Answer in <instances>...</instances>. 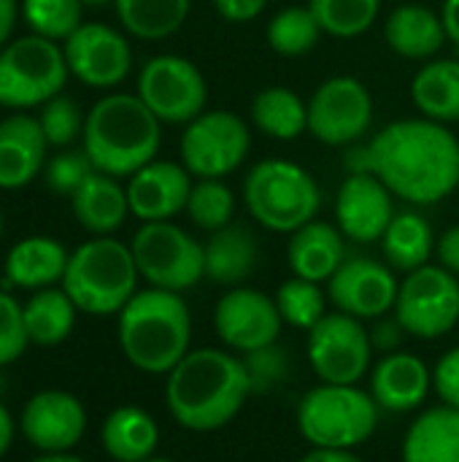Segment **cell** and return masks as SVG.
Instances as JSON below:
<instances>
[{
	"mask_svg": "<svg viewBox=\"0 0 459 462\" xmlns=\"http://www.w3.org/2000/svg\"><path fill=\"white\" fill-rule=\"evenodd\" d=\"M84 8H103V5H114V0H78Z\"/></svg>",
	"mask_w": 459,
	"mask_h": 462,
	"instance_id": "53",
	"label": "cell"
},
{
	"mask_svg": "<svg viewBox=\"0 0 459 462\" xmlns=\"http://www.w3.org/2000/svg\"><path fill=\"white\" fill-rule=\"evenodd\" d=\"M62 51L70 76L92 89H114L133 70L130 41L103 22H84L62 41Z\"/></svg>",
	"mask_w": 459,
	"mask_h": 462,
	"instance_id": "15",
	"label": "cell"
},
{
	"mask_svg": "<svg viewBox=\"0 0 459 462\" xmlns=\"http://www.w3.org/2000/svg\"><path fill=\"white\" fill-rule=\"evenodd\" d=\"M306 355L322 384H360L371 371L373 344L363 319L333 311L308 330Z\"/></svg>",
	"mask_w": 459,
	"mask_h": 462,
	"instance_id": "13",
	"label": "cell"
},
{
	"mask_svg": "<svg viewBox=\"0 0 459 462\" xmlns=\"http://www.w3.org/2000/svg\"><path fill=\"white\" fill-rule=\"evenodd\" d=\"M81 14L84 5L78 0H22V16L30 32L49 41L70 38L84 24Z\"/></svg>",
	"mask_w": 459,
	"mask_h": 462,
	"instance_id": "39",
	"label": "cell"
},
{
	"mask_svg": "<svg viewBox=\"0 0 459 462\" xmlns=\"http://www.w3.org/2000/svg\"><path fill=\"white\" fill-rule=\"evenodd\" d=\"M433 387L444 406H452L459 411V346L449 349L438 360L433 371Z\"/></svg>",
	"mask_w": 459,
	"mask_h": 462,
	"instance_id": "44",
	"label": "cell"
},
{
	"mask_svg": "<svg viewBox=\"0 0 459 462\" xmlns=\"http://www.w3.org/2000/svg\"><path fill=\"white\" fill-rule=\"evenodd\" d=\"M27 346L30 336L24 328V309L14 295L0 290V368L16 363Z\"/></svg>",
	"mask_w": 459,
	"mask_h": 462,
	"instance_id": "43",
	"label": "cell"
},
{
	"mask_svg": "<svg viewBox=\"0 0 459 462\" xmlns=\"http://www.w3.org/2000/svg\"><path fill=\"white\" fill-rule=\"evenodd\" d=\"M322 35L325 32L308 5H287L273 14L265 27L268 46L279 57H303L317 49Z\"/></svg>",
	"mask_w": 459,
	"mask_h": 462,
	"instance_id": "35",
	"label": "cell"
},
{
	"mask_svg": "<svg viewBox=\"0 0 459 462\" xmlns=\"http://www.w3.org/2000/svg\"><path fill=\"white\" fill-rule=\"evenodd\" d=\"M298 433L311 449L354 452L379 428V403L357 384H319L295 411Z\"/></svg>",
	"mask_w": 459,
	"mask_h": 462,
	"instance_id": "7",
	"label": "cell"
},
{
	"mask_svg": "<svg viewBox=\"0 0 459 462\" xmlns=\"http://www.w3.org/2000/svg\"><path fill=\"white\" fill-rule=\"evenodd\" d=\"M11 441H14V420H11L8 409L0 403V457L8 452Z\"/></svg>",
	"mask_w": 459,
	"mask_h": 462,
	"instance_id": "51",
	"label": "cell"
},
{
	"mask_svg": "<svg viewBox=\"0 0 459 462\" xmlns=\"http://www.w3.org/2000/svg\"><path fill=\"white\" fill-rule=\"evenodd\" d=\"M373 322H376L373 330H368V333H371L373 349H379V352H384V355L398 352V346H400L403 338L409 336V333L403 330V325L398 322V317H379V319H373Z\"/></svg>",
	"mask_w": 459,
	"mask_h": 462,
	"instance_id": "46",
	"label": "cell"
},
{
	"mask_svg": "<svg viewBox=\"0 0 459 462\" xmlns=\"http://www.w3.org/2000/svg\"><path fill=\"white\" fill-rule=\"evenodd\" d=\"M192 184L195 179L181 162L151 160L127 179L130 214L141 222H170L187 208Z\"/></svg>",
	"mask_w": 459,
	"mask_h": 462,
	"instance_id": "20",
	"label": "cell"
},
{
	"mask_svg": "<svg viewBox=\"0 0 459 462\" xmlns=\"http://www.w3.org/2000/svg\"><path fill=\"white\" fill-rule=\"evenodd\" d=\"M411 100L425 119L459 122V60H427L411 81Z\"/></svg>",
	"mask_w": 459,
	"mask_h": 462,
	"instance_id": "31",
	"label": "cell"
},
{
	"mask_svg": "<svg viewBox=\"0 0 459 462\" xmlns=\"http://www.w3.org/2000/svg\"><path fill=\"white\" fill-rule=\"evenodd\" d=\"M76 222L92 236H114L130 217L127 189L119 179L95 171L70 198Z\"/></svg>",
	"mask_w": 459,
	"mask_h": 462,
	"instance_id": "25",
	"label": "cell"
},
{
	"mask_svg": "<svg viewBox=\"0 0 459 462\" xmlns=\"http://www.w3.org/2000/svg\"><path fill=\"white\" fill-rule=\"evenodd\" d=\"M325 35L357 38L373 27L381 11V0H308Z\"/></svg>",
	"mask_w": 459,
	"mask_h": 462,
	"instance_id": "36",
	"label": "cell"
},
{
	"mask_svg": "<svg viewBox=\"0 0 459 462\" xmlns=\"http://www.w3.org/2000/svg\"><path fill=\"white\" fill-rule=\"evenodd\" d=\"M268 3L271 0H211L214 11L225 22H233V24H249V22H254L268 8Z\"/></svg>",
	"mask_w": 459,
	"mask_h": 462,
	"instance_id": "45",
	"label": "cell"
},
{
	"mask_svg": "<svg viewBox=\"0 0 459 462\" xmlns=\"http://www.w3.org/2000/svg\"><path fill=\"white\" fill-rule=\"evenodd\" d=\"M252 395L243 360L214 349H189V355L165 379V403L179 428L214 433L230 425Z\"/></svg>",
	"mask_w": 459,
	"mask_h": 462,
	"instance_id": "2",
	"label": "cell"
},
{
	"mask_svg": "<svg viewBox=\"0 0 459 462\" xmlns=\"http://www.w3.org/2000/svg\"><path fill=\"white\" fill-rule=\"evenodd\" d=\"M192 0H114L122 27L141 41H162L179 32L189 16Z\"/></svg>",
	"mask_w": 459,
	"mask_h": 462,
	"instance_id": "34",
	"label": "cell"
},
{
	"mask_svg": "<svg viewBox=\"0 0 459 462\" xmlns=\"http://www.w3.org/2000/svg\"><path fill=\"white\" fill-rule=\"evenodd\" d=\"M327 292L322 284L292 276L276 290V306L284 319V325L298 330H311L325 314H327Z\"/></svg>",
	"mask_w": 459,
	"mask_h": 462,
	"instance_id": "38",
	"label": "cell"
},
{
	"mask_svg": "<svg viewBox=\"0 0 459 462\" xmlns=\"http://www.w3.org/2000/svg\"><path fill=\"white\" fill-rule=\"evenodd\" d=\"M346 260V236L338 225L314 219L295 230L287 244V263L292 276L325 284Z\"/></svg>",
	"mask_w": 459,
	"mask_h": 462,
	"instance_id": "23",
	"label": "cell"
},
{
	"mask_svg": "<svg viewBox=\"0 0 459 462\" xmlns=\"http://www.w3.org/2000/svg\"><path fill=\"white\" fill-rule=\"evenodd\" d=\"M49 141L41 122L24 111H14L0 122V189L27 187L46 165Z\"/></svg>",
	"mask_w": 459,
	"mask_h": 462,
	"instance_id": "22",
	"label": "cell"
},
{
	"mask_svg": "<svg viewBox=\"0 0 459 462\" xmlns=\"http://www.w3.org/2000/svg\"><path fill=\"white\" fill-rule=\"evenodd\" d=\"M138 265L133 249L111 236L84 241L68 257L62 290L78 311L92 317L119 314L138 292Z\"/></svg>",
	"mask_w": 459,
	"mask_h": 462,
	"instance_id": "5",
	"label": "cell"
},
{
	"mask_svg": "<svg viewBox=\"0 0 459 462\" xmlns=\"http://www.w3.org/2000/svg\"><path fill=\"white\" fill-rule=\"evenodd\" d=\"M160 143L162 122L138 95L111 92L87 114L81 149L100 173L130 179L135 171L157 160Z\"/></svg>",
	"mask_w": 459,
	"mask_h": 462,
	"instance_id": "3",
	"label": "cell"
},
{
	"mask_svg": "<svg viewBox=\"0 0 459 462\" xmlns=\"http://www.w3.org/2000/svg\"><path fill=\"white\" fill-rule=\"evenodd\" d=\"M387 46L403 60H436V54L449 43L441 11L422 3L398 5L384 22Z\"/></svg>",
	"mask_w": 459,
	"mask_h": 462,
	"instance_id": "24",
	"label": "cell"
},
{
	"mask_svg": "<svg viewBox=\"0 0 459 462\" xmlns=\"http://www.w3.org/2000/svg\"><path fill=\"white\" fill-rule=\"evenodd\" d=\"M38 122H41V130H43L49 146L68 149L73 141H78L84 135L87 116L81 114V108H78V103L73 97L57 95V97H51L49 103L41 106Z\"/></svg>",
	"mask_w": 459,
	"mask_h": 462,
	"instance_id": "40",
	"label": "cell"
},
{
	"mask_svg": "<svg viewBox=\"0 0 459 462\" xmlns=\"http://www.w3.org/2000/svg\"><path fill=\"white\" fill-rule=\"evenodd\" d=\"M243 206L265 230L292 236L317 219L322 208V189L303 165L271 157L246 173Z\"/></svg>",
	"mask_w": 459,
	"mask_h": 462,
	"instance_id": "6",
	"label": "cell"
},
{
	"mask_svg": "<svg viewBox=\"0 0 459 462\" xmlns=\"http://www.w3.org/2000/svg\"><path fill=\"white\" fill-rule=\"evenodd\" d=\"M373 125V95L354 76H333L308 97V135L325 146H352Z\"/></svg>",
	"mask_w": 459,
	"mask_h": 462,
	"instance_id": "14",
	"label": "cell"
},
{
	"mask_svg": "<svg viewBox=\"0 0 459 462\" xmlns=\"http://www.w3.org/2000/svg\"><path fill=\"white\" fill-rule=\"evenodd\" d=\"M179 152L192 179H227L246 162L252 130L230 108H206L184 125Z\"/></svg>",
	"mask_w": 459,
	"mask_h": 462,
	"instance_id": "10",
	"label": "cell"
},
{
	"mask_svg": "<svg viewBox=\"0 0 459 462\" xmlns=\"http://www.w3.org/2000/svg\"><path fill=\"white\" fill-rule=\"evenodd\" d=\"M30 462H87L81 460V457H76V455H70V452H60V455H41V457H35V460Z\"/></svg>",
	"mask_w": 459,
	"mask_h": 462,
	"instance_id": "52",
	"label": "cell"
},
{
	"mask_svg": "<svg viewBox=\"0 0 459 462\" xmlns=\"http://www.w3.org/2000/svg\"><path fill=\"white\" fill-rule=\"evenodd\" d=\"M298 462H363L354 452H338V449H311Z\"/></svg>",
	"mask_w": 459,
	"mask_h": 462,
	"instance_id": "50",
	"label": "cell"
},
{
	"mask_svg": "<svg viewBox=\"0 0 459 462\" xmlns=\"http://www.w3.org/2000/svg\"><path fill=\"white\" fill-rule=\"evenodd\" d=\"M433 390V371L411 352H390L371 371V395L379 409L409 414L419 409Z\"/></svg>",
	"mask_w": 459,
	"mask_h": 462,
	"instance_id": "21",
	"label": "cell"
},
{
	"mask_svg": "<svg viewBox=\"0 0 459 462\" xmlns=\"http://www.w3.org/2000/svg\"><path fill=\"white\" fill-rule=\"evenodd\" d=\"M252 125L273 141H295L308 133V103L289 87H265L252 97Z\"/></svg>",
	"mask_w": 459,
	"mask_h": 462,
	"instance_id": "32",
	"label": "cell"
},
{
	"mask_svg": "<svg viewBox=\"0 0 459 462\" xmlns=\"http://www.w3.org/2000/svg\"><path fill=\"white\" fill-rule=\"evenodd\" d=\"M95 173L92 160L87 157V152H60L51 160H46L43 165V181L54 195L62 198H73L76 189Z\"/></svg>",
	"mask_w": 459,
	"mask_h": 462,
	"instance_id": "41",
	"label": "cell"
},
{
	"mask_svg": "<svg viewBox=\"0 0 459 462\" xmlns=\"http://www.w3.org/2000/svg\"><path fill=\"white\" fill-rule=\"evenodd\" d=\"M436 233L427 217L417 211H400L392 217L390 227L381 236V254L392 271L411 273L427 265L436 254Z\"/></svg>",
	"mask_w": 459,
	"mask_h": 462,
	"instance_id": "30",
	"label": "cell"
},
{
	"mask_svg": "<svg viewBox=\"0 0 459 462\" xmlns=\"http://www.w3.org/2000/svg\"><path fill=\"white\" fill-rule=\"evenodd\" d=\"M22 309H24V328L30 344L35 346H57L73 333L78 309L62 287L35 290Z\"/></svg>",
	"mask_w": 459,
	"mask_h": 462,
	"instance_id": "33",
	"label": "cell"
},
{
	"mask_svg": "<svg viewBox=\"0 0 459 462\" xmlns=\"http://www.w3.org/2000/svg\"><path fill=\"white\" fill-rule=\"evenodd\" d=\"M392 314L409 336L422 341L452 333L459 322V279L438 263L406 273Z\"/></svg>",
	"mask_w": 459,
	"mask_h": 462,
	"instance_id": "11",
	"label": "cell"
},
{
	"mask_svg": "<svg viewBox=\"0 0 459 462\" xmlns=\"http://www.w3.org/2000/svg\"><path fill=\"white\" fill-rule=\"evenodd\" d=\"M19 430L43 455L70 452L87 433V409L65 390H41L24 403Z\"/></svg>",
	"mask_w": 459,
	"mask_h": 462,
	"instance_id": "18",
	"label": "cell"
},
{
	"mask_svg": "<svg viewBox=\"0 0 459 462\" xmlns=\"http://www.w3.org/2000/svg\"><path fill=\"white\" fill-rule=\"evenodd\" d=\"M119 349L127 363L151 376H168L187 355L192 341V314L181 292L138 290L119 311Z\"/></svg>",
	"mask_w": 459,
	"mask_h": 462,
	"instance_id": "4",
	"label": "cell"
},
{
	"mask_svg": "<svg viewBox=\"0 0 459 462\" xmlns=\"http://www.w3.org/2000/svg\"><path fill=\"white\" fill-rule=\"evenodd\" d=\"M146 462H176V460H168V457H151V460Z\"/></svg>",
	"mask_w": 459,
	"mask_h": 462,
	"instance_id": "54",
	"label": "cell"
},
{
	"mask_svg": "<svg viewBox=\"0 0 459 462\" xmlns=\"http://www.w3.org/2000/svg\"><path fill=\"white\" fill-rule=\"evenodd\" d=\"M241 360H243V368L249 374L252 393H271L289 374V355H287V349L279 346V341L271 346L254 349V352L243 355Z\"/></svg>",
	"mask_w": 459,
	"mask_h": 462,
	"instance_id": "42",
	"label": "cell"
},
{
	"mask_svg": "<svg viewBox=\"0 0 459 462\" xmlns=\"http://www.w3.org/2000/svg\"><path fill=\"white\" fill-rule=\"evenodd\" d=\"M281 328L276 298L252 287H230L214 306V330L238 355L276 344Z\"/></svg>",
	"mask_w": 459,
	"mask_h": 462,
	"instance_id": "16",
	"label": "cell"
},
{
	"mask_svg": "<svg viewBox=\"0 0 459 462\" xmlns=\"http://www.w3.org/2000/svg\"><path fill=\"white\" fill-rule=\"evenodd\" d=\"M135 95L162 125H189L206 111L208 84L192 60L181 54H157L143 62Z\"/></svg>",
	"mask_w": 459,
	"mask_h": 462,
	"instance_id": "12",
	"label": "cell"
},
{
	"mask_svg": "<svg viewBox=\"0 0 459 462\" xmlns=\"http://www.w3.org/2000/svg\"><path fill=\"white\" fill-rule=\"evenodd\" d=\"M400 282L387 263L371 257H346L344 265L327 282V298L335 311L354 319L373 322L392 314Z\"/></svg>",
	"mask_w": 459,
	"mask_h": 462,
	"instance_id": "17",
	"label": "cell"
},
{
	"mask_svg": "<svg viewBox=\"0 0 459 462\" xmlns=\"http://www.w3.org/2000/svg\"><path fill=\"white\" fill-rule=\"evenodd\" d=\"M65 51L57 41L35 32L8 41L0 49V106L27 111L62 95L68 81Z\"/></svg>",
	"mask_w": 459,
	"mask_h": 462,
	"instance_id": "8",
	"label": "cell"
},
{
	"mask_svg": "<svg viewBox=\"0 0 459 462\" xmlns=\"http://www.w3.org/2000/svg\"><path fill=\"white\" fill-rule=\"evenodd\" d=\"M441 19H444L449 43H454L459 49V0H444V5H441Z\"/></svg>",
	"mask_w": 459,
	"mask_h": 462,
	"instance_id": "49",
	"label": "cell"
},
{
	"mask_svg": "<svg viewBox=\"0 0 459 462\" xmlns=\"http://www.w3.org/2000/svg\"><path fill=\"white\" fill-rule=\"evenodd\" d=\"M365 149V171L411 203L433 206L459 189V138L441 122L411 116L381 127Z\"/></svg>",
	"mask_w": 459,
	"mask_h": 462,
	"instance_id": "1",
	"label": "cell"
},
{
	"mask_svg": "<svg viewBox=\"0 0 459 462\" xmlns=\"http://www.w3.org/2000/svg\"><path fill=\"white\" fill-rule=\"evenodd\" d=\"M68 252L49 236H30L14 244L5 254V282L22 290H46L62 282L68 268Z\"/></svg>",
	"mask_w": 459,
	"mask_h": 462,
	"instance_id": "26",
	"label": "cell"
},
{
	"mask_svg": "<svg viewBox=\"0 0 459 462\" xmlns=\"http://www.w3.org/2000/svg\"><path fill=\"white\" fill-rule=\"evenodd\" d=\"M184 214L195 227L206 233H216L233 225L235 192L225 184V179H195Z\"/></svg>",
	"mask_w": 459,
	"mask_h": 462,
	"instance_id": "37",
	"label": "cell"
},
{
	"mask_svg": "<svg viewBox=\"0 0 459 462\" xmlns=\"http://www.w3.org/2000/svg\"><path fill=\"white\" fill-rule=\"evenodd\" d=\"M0 236H3V214H0Z\"/></svg>",
	"mask_w": 459,
	"mask_h": 462,
	"instance_id": "55",
	"label": "cell"
},
{
	"mask_svg": "<svg viewBox=\"0 0 459 462\" xmlns=\"http://www.w3.org/2000/svg\"><path fill=\"white\" fill-rule=\"evenodd\" d=\"M400 462H459V411L433 406L406 430Z\"/></svg>",
	"mask_w": 459,
	"mask_h": 462,
	"instance_id": "27",
	"label": "cell"
},
{
	"mask_svg": "<svg viewBox=\"0 0 459 462\" xmlns=\"http://www.w3.org/2000/svg\"><path fill=\"white\" fill-rule=\"evenodd\" d=\"M436 260L441 268H446L449 273H454L459 279V225L446 227L438 241H436Z\"/></svg>",
	"mask_w": 459,
	"mask_h": 462,
	"instance_id": "47",
	"label": "cell"
},
{
	"mask_svg": "<svg viewBox=\"0 0 459 462\" xmlns=\"http://www.w3.org/2000/svg\"><path fill=\"white\" fill-rule=\"evenodd\" d=\"M141 279L149 287L184 292L206 279L203 244L192 238L184 227L170 222H141L130 241Z\"/></svg>",
	"mask_w": 459,
	"mask_h": 462,
	"instance_id": "9",
	"label": "cell"
},
{
	"mask_svg": "<svg viewBox=\"0 0 459 462\" xmlns=\"http://www.w3.org/2000/svg\"><path fill=\"white\" fill-rule=\"evenodd\" d=\"M16 14H19L16 0H0V49L11 41L14 24H16Z\"/></svg>",
	"mask_w": 459,
	"mask_h": 462,
	"instance_id": "48",
	"label": "cell"
},
{
	"mask_svg": "<svg viewBox=\"0 0 459 462\" xmlns=\"http://www.w3.org/2000/svg\"><path fill=\"white\" fill-rule=\"evenodd\" d=\"M100 441L114 462H146L157 452L160 428L149 411L138 406H119L106 417Z\"/></svg>",
	"mask_w": 459,
	"mask_h": 462,
	"instance_id": "29",
	"label": "cell"
},
{
	"mask_svg": "<svg viewBox=\"0 0 459 462\" xmlns=\"http://www.w3.org/2000/svg\"><path fill=\"white\" fill-rule=\"evenodd\" d=\"M395 195L373 173H349L335 195V225L354 244H376L395 217Z\"/></svg>",
	"mask_w": 459,
	"mask_h": 462,
	"instance_id": "19",
	"label": "cell"
},
{
	"mask_svg": "<svg viewBox=\"0 0 459 462\" xmlns=\"http://www.w3.org/2000/svg\"><path fill=\"white\" fill-rule=\"evenodd\" d=\"M257 254L260 246L254 233L243 225H227L203 244L206 279L222 287H241V282L252 276Z\"/></svg>",
	"mask_w": 459,
	"mask_h": 462,
	"instance_id": "28",
	"label": "cell"
}]
</instances>
